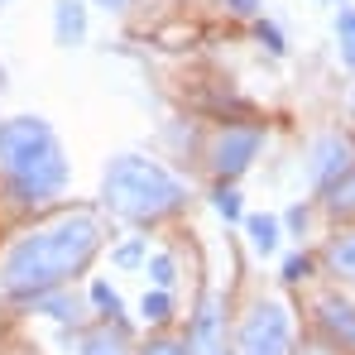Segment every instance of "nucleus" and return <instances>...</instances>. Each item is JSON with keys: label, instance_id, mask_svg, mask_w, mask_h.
Instances as JSON below:
<instances>
[{"label": "nucleus", "instance_id": "1", "mask_svg": "<svg viewBox=\"0 0 355 355\" xmlns=\"http://www.w3.org/2000/svg\"><path fill=\"white\" fill-rule=\"evenodd\" d=\"M106 245V221L92 207H67L49 221H34L29 231L10 240L0 254V293L10 302H24L49 288H67L92 269V259Z\"/></svg>", "mask_w": 355, "mask_h": 355}, {"label": "nucleus", "instance_id": "2", "mask_svg": "<svg viewBox=\"0 0 355 355\" xmlns=\"http://www.w3.org/2000/svg\"><path fill=\"white\" fill-rule=\"evenodd\" d=\"M0 187L19 207H53L67 192V149L44 116L0 120Z\"/></svg>", "mask_w": 355, "mask_h": 355}, {"label": "nucleus", "instance_id": "3", "mask_svg": "<svg viewBox=\"0 0 355 355\" xmlns=\"http://www.w3.org/2000/svg\"><path fill=\"white\" fill-rule=\"evenodd\" d=\"M187 207V187L144 154H116L101 173V211L130 226H159Z\"/></svg>", "mask_w": 355, "mask_h": 355}, {"label": "nucleus", "instance_id": "4", "mask_svg": "<svg viewBox=\"0 0 355 355\" xmlns=\"http://www.w3.org/2000/svg\"><path fill=\"white\" fill-rule=\"evenodd\" d=\"M236 355H293V322L284 302H254L236 327Z\"/></svg>", "mask_w": 355, "mask_h": 355}, {"label": "nucleus", "instance_id": "5", "mask_svg": "<svg viewBox=\"0 0 355 355\" xmlns=\"http://www.w3.org/2000/svg\"><path fill=\"white\" fill-rule=\"evenodd\" d=\"M259 149H264V130L259 125H226L211 139V149H207V168L221 182H231V178H240L259 159Z\"/></svg>", "mask_w": 355, "mask_h": 355}, {"label": "nucleus", "instance_id": "6", "mask_svg": "<svg viewBox=\"0 0 355 355\" xmlns=\"http://www.w3.org/2000/svg\"><path fill=\"white\" fill-rule=\"evenodd\" d=\"M346 168H355V144L346 135H317L312 149H307V182L317 192H327Z\"/></svg>", "mask_w": 355, "mask_h": 355}, {"label": "nucleus", "instance_id": "7", "mask_svg": "<svg viewBox=\"0 0 355 355\" xmlns=\"http://www.w3.org/2000/svg\"><path fill=\"white\" fill-rule=\"evenodd\" d=\"M182 341H187L192 355H226V302H221L216 293L202 297V307L192 312Z\"/></svg>", "mask_w": 355, "mask_h": 355}, {"label": "nucleus", "instance_id": "8", "mask_svg": "<svg viewBox=\"0 0 355 355\" xmlns=\"http://www.w3.org/2000/svg\"><path fill=\"white\" fill-rule=\"evenodd\" d=\"M77 355H135L130 351V327L120 322H96L77 331Z\"/></svg>", "mask_w": 355, "mask_h": 355}, {"label": "nucleus", "instance_id": "9", "mask_svg": "<svg viewBox=\"0 0 355 355\" xmlns=\"http://www.w3.org/2000/svg\"><path fill=\"white\" fill-rule=\"evenodd\" d=\"M19 307H29V312H39V317H53V322H62V327H77L87 312H82V297L72 293V284L67 288H49V293H34L24 297Z\"/></svg>", "mask_w": 355, "mask_h": 355}, {"label": "nucleus", "instance_id": "10", "mask_svg": "<svg viewBox=\"0 0 355 355\" xmlns=\"http://www.w3.org/2000/svg\"><path fill=\"white\" fill-rule=\"evenodd\" d=\"M53 44L58 49L87 44V0H53Z\"/></svg>", "mask_w": 355, "mask_h": 355}, {"label": "nucleus", "instance_id": "11", "mask_svg": "<svg viewBox=\"0 0 355 355\" xmlns=\"http://www.w3.org/2000/svg\"><path fill=\"white\" fill-rule=\"evenodd\" d=\"M317 322L327 327V336L341 346V351H355V307L341 302V297H322L317 302Z\"/></svg>", "mask_w": 355, "mask_h": 355}, {"label": "nucleus", "instance_id": "12", "mask_svg": "<svg viewBox=\"0 0 355 355\" xmlns=\"http://www.w3.org/2000/svg\"><path fill=\"white\" fill-rule=\"evenodd\" d=\"M245 236H250V245H254L259 254H274V250H279V236H284V226H279V216L254 211V216H245Z\"/></svg>", "mask_w": 355, "mask_h": 355}, {"label": "nucleus", "instance_id": "13", "mask_svg": "<svg viewBox=\"0 0 355 355\" xmlns=\"http://www.w3.org/2000/svg\"><path fill=\"white\" fill-rule=\"evenodd\" d=\"M87 297H92V307L101 312V322H120V327H125V317H120V312H125V302H120V293L106 284V279H92Z\"/></svg>", "mask_w": 355, "mask_h": 355}, {"label": "nucleus", "instance_id": "14", "mask_svg": "<svg viewBox=\"0 0 355 355\" xmlns=\"http://www.w3.org/2000/svg\"><path fill=\"white\" fill-rule=\"evenodd\" d=\"M327 211L331 216H355V168H346L327 187Z\"/></svg>", "mask_w": 355, "mask_h": 355}, {"label": "nucleus", "instance_id": "15", "mask_svg": "<svg viewBox=\"0 0 355 355\" xmlns=\"http://www.w3.org/2000/svg\"><path fill=\"white\" fill-rule=\"evenodd\" d=\"M139 317L149 327H168L173 322V293L168 288H149V293L139 297Z\"/></svg>", "mask_w": 355, "mask_h": 355}, {"label": "nucleus", "instance_id": "16", "mask_svg": "<svg viewBox=\"0 0 355 355\" xmlns=\"http://www.w3.org/2000/svg\"><path fill=\"white\" fill-rule=\"evenodd\" d=\"M327 269H331L336 279H351L355 284V231L327 245Z\"/></svg>", "mask_w": 355, "mask_h": 355}, {"label": "nucleus", "instance_id": "17", "mask_svg": "<svg viewBox=\"0 0 355 355\" xmlns=\"http://www.w3.org/2000/svg\"><path fill=\"white\" fill-rule=\"evenodd\" d=\"M144 259H149V240L144 236H125L116 250H111V264L125 269V274H130V269H144Z\"/></svg>", "mask_w": 355, "mask_h": 355}, {"label": "nucleus", "instance_id": "18", "mask_svg": "<svg viewBox=\"0 0 355 355\" xmlns=\"http://www.w3.org/2000/svg\"><path fill=\"white\" fill-rule=\"evenodd\" d=\"M211 211H216L221 221H245V207H240V192H236V187H226V182H221V187L211 192Z\"/></svg>", "mask_w": 355, "mask_h": 355}, {"label": "nucleus", "instance_id": "19", "mask_svg": "<svg viewBox=\"0 0 355 355\" xmlns=\"http://www.w3.org/2000/svg\"><path fill=\"white\" fill-rule=\"evenodd\" d=\"M144 269H149L154 288H168V293H173V284H178V264H173V254H149V259H144Z\"/></svg>", "mask_w": 355, "mask_h": 355}, {"label": "nucleus", "instance_id": "20", "mask_svg": "<svg viewBox=\"0 0 355 355\" xmlns=\"http://www.w3.org/2000/svg\"><path fill=\"white\" fill-rule=\"evenodd\" d=\"M254 34H259V44H264L274 58H284V53H288V39H284V29H279L274 19H259V24H254Z\"/></svg>", "mask_w": 355, "mask_h": 355}, {"label": "nucleus", "instance_id": "21", "mask_svg": "<svg viewBox=\"0 0 355 355\" xmlns=\"http://www.w3.org/2000/svg\"><path fill=\"white\" fill-rule=\"evenodd\" d=\"M135 355H192V351H187V341H182V336H149Z\"/></svg>", "mask_w": 355, "mask_h": 355}, {"label": "nucleus", "instance_id": "22", "mask_svg": "<svg viewBox=\"0 0 355 355\" xmlns=\"http://www.w3.org/2000/svg\"><path fill=\"white\" fill-rule=\"evenodd\" d=\"M307 274H312V259H307V254H302V250H297V254H288V259H284V284H302V279H307Z\"/></svg>", "mask_w": 355, "mask_h": 355}, {"label": "nucleus", "instance_id": "23", "mask_svg": "<svg viewBox=\"0 0 355 355\" xmlns=\"http://www.w3.org/2000/svg\"><path fill=\"white\" fill-rule=\"evenodd\" d=\"M336 34H341V39H355V5H346V0H341V10H336Z\"/></svg>", "mask_w": 355, "mask_h": 355}, {"label": "nucleus", "instance_id": "24", "mask_svg": "<svg viewBox=\"0 0 355 355\" xmlns=\"http://www.w3.org/2000/svg\"><path fill=\"white\" fill-rule=\"evenodd\" d=\"M284 226H288V236H302L307 231V207H288L284 211Z\"/></svg>", "mask_w": 355, "mask_h": 355}, {"label": "nucleus", "instance_id": "25", "mask_svg": "<svg viewBox=\"0 0 355 355\" xmlns=\"http://www.w3.org/2000/svg\"><path fill=\"white\" fill-rule=\"evenodd\" d=\"M236 15H259V0H226Z\"/></svg>", "mask_w": 355, "mask_h": 355}, {"label": "nucleus", "instance_id": "26", "mask_svg": "<svg viewBox=\"0 0 355 355\" xmlns=\"http://www.w3.org/2000/svg\"><path fill=\"white\" fill-rule=\"evenodd\" d=\"M341 62L355 67V39H341Z\"/></svg>", "mask_w": 355, "mask_h": 355}, {"label": "nucleus", "instance_id": "27", "mask_svg": "<svg viewBox=\"0 0 355 355\" xmlns=\"http://www.w3.org/2000/svg\"><path fill=\"white\" fill-rule=\"evenodd\" d=\"M96 5H101V10H116V15H120V10H130L135 0H96Z\"/></svg>", "mask_w": 355, "mask_h": 355}, {"label": "nucleus", "instance_id": "28", "mask_svg": "<svg viewBox=\"0 0 355 355\" xmlns=\"http://www.w3.org/2000/svg\"><path fill=\"white\" fill-rule=\"evenodd\" d=\"M302 355H331V351H327V346H307Z\"/></svg>", "mask_w": 355, "mask_h": 355}, {"label": "nucleus", "instance_id": "29", "mask_svg": "<svg viewBox=\"0 0 355 355\" xmlns=\"http://www.w3.org/2000/svg\"><path fill=\"white\" fill-rule=\"evenodd\" d=\"M5 5H10V0H0V10H5Z\"/></svg>", "mask_w": 355, "mask_h": 355}]
</instances>
